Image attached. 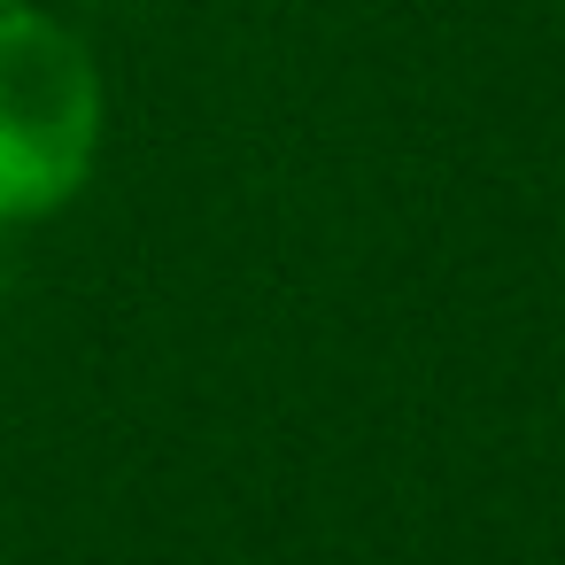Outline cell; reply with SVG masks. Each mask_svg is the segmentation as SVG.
<instances>
[{"instance_id": "6da1fadb", "label": "cell", "mask_w": 565, "mask_h": 565, "mask_svg": "<svg viewBox=\"0 0 565 565\" xmlns=\"http://www.w3.org/2000/svg\"><path fill=\"white\" fill-rule=\"evenodd\" d=\"M102 63L40 9H0V225H40L94 179L102 156Z\"/></svg>"}, {"instance_id": "7a4b0ae2", "label": "cell", "mask_w": 565, "mask_h": 565, "mask_svg": "<svg viewBox=\"0 0 565 565\" xmlns=\"http://www.w3.org/2000/svg\"><path fill=\"white\" fill-rule=\"evenodd\" d=\"M0 9H24V0H0Z\"/></svg>"}]
</instances>
